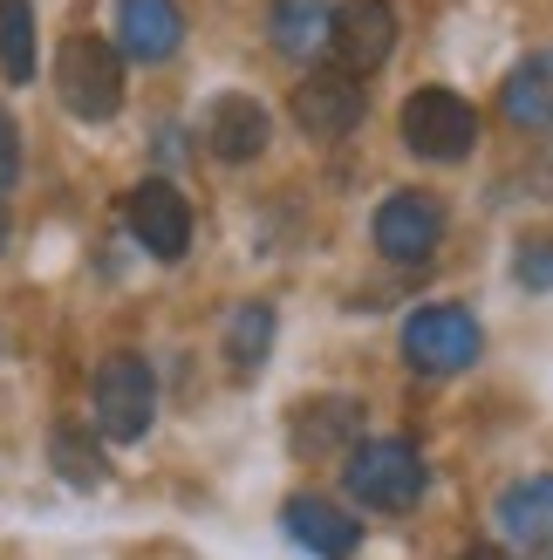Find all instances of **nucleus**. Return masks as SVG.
I'll use <instances>...</instances> for the list:
<instances>
[{"label":"nucleus","instance_id":"nucleus-1","mask_svg":"<svg viewBox=\"0 0 553 560\" xmlns=\"http://www.w3.org/2000/svg\"><path fill=\"white\" fill-rule=\"evenodd\" d=\"M55 96L75 124H109L123 109V48L109 35H69L55 55Z\"/></svg>","mask_w":553,"mask_h":560},{"label":"nucleus","instance_id":"nucleus-2","mask_svg":"<svg viewBox=\"0 0 553 560\" xmlns=\"http://www.w3.org/2000/svg\"><path fill=\"white\" fill-rule=\"evenodd\" d=\"M90 410H96V438L103 444H137L157 424V370L137 349H117L96 362V389H90Z\"/></svg>","mask_w":553,"mask_h":560},{"label":"nucleus","instance_id":"nucleus-3","mask_svg":"<svg viewBox=\"0 0 553 560\" xmlns=\"http://www.w3.org/2000/svg\"><path fill=\"white\" fill-rule=\"evenodd\" d=\"M349 492L363 499L369 513H410L431 492V465L417 444L403 438H369L349 452Z\"/></svg>","mask_w":553,"mask_h":560},{"label":"nucleus","instance_id":"nucleus-4","mask_svg":"<svg viewBox=\"0 0 553 560\" xmlns=\"http://www.w3.org/2000/svg\"><path fill=\"white\" fill-rule=\"evenodd\" d=\"M479 349H485V328H479L472 307H458V301H424V307L403 315V355H410V370H424V376L472 370Z\"/></svg>","mask_w":553,"mask_h":560},{"label":"nucleus","instance_id":"nucleus-5","mask_svg":"<svg viewBox=\"0 0 553 560\" xmlns=\"http://www.w3.org/2000/svg\"><path fill=\"white\" fill-rule=\"evenodd\" d=\"M403 144L431 164H458L479 144V109L445 82H424V90L403 96Z\"/></svg>","mask_w":553,"mask_h":560},{"label":"nucleus","instance_id":"nucleus-6","mask_svg":"<svg viewBox=\"0 0 553 560\" xmlns=\"http://www.w3.org/2000/svg\"><path fill=\"white\" fill-rule=\"evenodd\" d=\"M321 48L336 55V69L376 75L397 55V8H390V0H342V8H328Z\"/></svg>","mask_w":553,"mask_h":560},{"label":"nucleus","instance_id":"nucleus-7","mask_svg":"<svg viewBox=\"0 0 553 560\" xmlns=\"http://www.w3.org/2000/svg\"><path fill=\"white\" fill-rule=\"evenodd\" d=\"M294 124L301 137H315V144H336V137H349L355 124L369 117V96H363V75H349V69H308L294 82Z\"/></svg>","mask_w":553,"mask_h":560},{"label":"nucleus","instance_id":"nucleus-8","mask_svg":"<svg viewBox=\"0 0 553 560\" xmlns=\"http://www.w3.org/2000/svg\"><path fill=\"white\" fill-rule=\"evenodd\" d=\"M376 254L397 267H424L437 246H445V199L437 191H390L376 206Z\"/></svg>","mask_w":553,"mask_h":560},{"label":"nucleus","instance_id":"nucleus-9","mask_svg":"<svg viewBox=\"0 0 553 560\" xmlns=\"http://www.w3.org/2000/svg\"><path fill=\"white\" fill-rule=\"evenodd\" d=\"M123 226H130V240L144 246L151 260H185V246H191V206H185V191L172 178H144V185L123 191Z\"/></svg>","mask_w":553,"mask_h":560},{"label":"nucleus","instance_id":"nucleus-10","mask_svg":"<svg viewBox=\"0 0 553 560\" xmlns=\"http://www.w3.org/2000/svg\"><path fill=\"white\" fill-rule=\"evenodd\" d=\"M281 526H287V540L301 553H315V560H349L363 547V520L342 513L336 499H321V492H294L281 506Z\"/></svg>","mask_w":553,"mask_h":560},{"label":"nucleus","instance_id":"nucleus-11","mask_svg":"<svg viewBox=\"0 0 553 560\" xmlns=\"http://www.w3.org/2000/svg\"><path fill=\"white\" fill-rule=\"evenodd\" d=\"M123 48V62H172L178 42H185V14L178 0H117V35H109Z\"/></svg>","mask_w":553,"mask_h":560},{"label":"nucleus","instance_id":"nucleus-12","mask_svg":"<svg viewBox=\"0 0 553 560\" xmlns=\"http://www.w3.org/2000/svg\"><path fill=\"white\" fill-rule=\"evenodd\" d=\"M267 137H273V124H267V109L246 96V90H226V96L205 109V151L219 164H254L267 151Z\"/></svg>","mask_w":553,"mask_h":560},{"label":"nucleus","instance_id":"nucleus-13","mask_svg":"<svg viewBox=\"0 0 553 560\" xmlns=\"http://www.w3.org/2000/svg\"><path fill=\"white\" fill-rule=\"evenodd\" d=\"M499 109H506V124H519V130H553V48H533L527 62L506 75Z\"/></svg>","mask_w":553,"mask_h":560},{"label":"nucleus","instance_id":"nucleus-14","mask_svg":"<svg viewBox=\"0 0 553 560\" xmlns=\"http://www.w3.org/2000/svg\"><path fill=\"white\" fill-rule=\"evenodd\" d=\"M355 431H363V404H355V397H315V404L294 410V452L301 458H328Z\"/></svg>","mask_w":553,"mask_h":560},{"label":"nucleus","instance_id":"nucleus-15","mask_svg":"<svg viewBox=\"0 0 553 560\" xmlns=\"http://www.w3.org/2000/svg\"><path fill=\"white\" fill-rule=\"evenodd\" d=\"M499 534L527 547H553V479H519L499 492Z\"/></svg>","mask_w":553,"mask_h":560},{"label":"nucleus","instance_id":"nucleus-16","mask_svg":"<svg viewBox=\"0 0 553 560\" xmlns=\"http://www.w3.org/2000/svg\"><path fill=\"white\" fill-rule=\"evenodd\" d=\"M0 75L35 82V0H0Z\"/></svg>","mask_w":553,"mask_h":560},{"label":"nucleus","instance_id":"nucleus-17","mask_svg":"<svg viewBox=\"0 0 553 560\" xmlns=\"http://www.w3.org/2000/svg\"><path fill=\"white\" fill-rule=\"evenodd\" d=\"M48 458H55V471H62L69 486H103L109 479V465H103V452H96V438L82 431V424H55V444H48Z\"/></svg>","mask_w":553,"mask_h":560},{"label":"nucleus","instance_id":"nucleus-18","mask_svg":"<svg viewBox=\"0 0 553 560\" xmlns=\"http://www.w3.org/2000/svg\"><path fill=\"white\" fill-rule=\"evenodd\" d=\"M321 35H328V0H281L273 8V48L281 55H308L321 48Z\"/></svg>","mask_w":553,"mask_h":560},{"label":"nucleus","instance_id":"nucleus-19","mask_svg":"<svg viewBox=\"0 0 553 560\" xmlns=\"http://www.w3.org/2000/svg\"><path fill=\"white\" fill-rule=\"evenodd\" d=\"M267 349H273V307L254 301V307H239V315H233V328H226V355H233L239 376H254L260 362H267Z\"/></svg>","mask_w":553,"mask_h":560},{"label":"nucleus","instance_id":"nucleus-20","mask_svg":"<svg viewBox=\"0 0 553 560\" xmlns=\"http://www.w3.org/2000/svg\"><path fill=\"white\" fill-rule=\"evenodd\" d=\"M519 288H533V294L553 288V233L519 240Z\"/></svg>","mask_w":553,"mask_h":560},{"label":"nucleus","instance_id":"nucleus-21","mask_svg":"<svg viewBox=\"0 0 553 560\" xmlns=\"http://www.w3.org/2000/svg\"><path fill=\"white\" fill-rule=\"evenodd\" d=\"M14 178H21V130H14L8 109H0V191H14Z\"/></svg>","mask_w":553,"mask_h":560},{"label":"nucleus","instance_id":"nucleus-22","mask_svg":"<svg viewBox=\"0 0 553 560\" xmlns=\"http://www.w3.org/2000/svg\"><path fill=\"white\" fill-rule=\"evenodd\" d=\"M458 560H513V553H499V547H472V553H458Z\"/></svg>","mask_w":553,"mask_h":560}]
</instances>
